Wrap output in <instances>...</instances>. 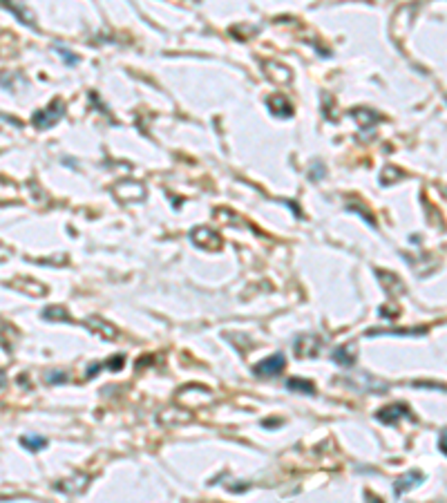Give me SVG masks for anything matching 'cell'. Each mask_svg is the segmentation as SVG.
<instances>
[{"label":"cell","mask_w":447,"mask_h":503,"mask_svg":"<svg viewBox=\"0 0 447 503\" xmlns=\"http://www.w3.org/2000/svg\"><path fill=\"white\" fill-rule=\"evenodd\" d=\"M286 367V360L282 353H273L271 358L262 360L260 365L253 367V373H257V376H278V373L284 371Z\"/></svg>","instance_id":"1"},{"label":"cell","mask_w":447,"mask_h":503,"mask_svg":"<svg viewBox=\"0 0 447 503\" xmlns=\"http://www.w3.org/2000/svg\"><path fill=\"white\" fill-rule=\"evenodd\" d=\"M402 416H412L409 414V407L402 403H394V405H389V407L380 409V412L376 414V418L380 423H385V425H394V423L398 418H402Z\"/></svg>","instance_id":"2"},{"label":"cell","mask_w":447,"mask_h":503,"mask_svg":"<svg viewBox=\"0 0 447 503\" xmlns=\"http://www.w3.org/2000/svg\"><path fill=\"white\" fill-rule=\"evenodd\" d=\"M422 476L420 472H416V470H412V472H407L405 476H400L398 481L394 483V494L396 496H400L402 492H407V490H412V488H416L418 483H422Z\"/></svg>","instance_id":"3"},{"label":"cell","mask_w":447,"mask_h":503,"mask_svg":"<svg viewBox=\"0 0 447 503\" xmlns=\"http://www.w3.org/2000/svg\"><path fill=\"white\" fill-rule=\"evenodd\" d=\"M60 114H63V103L56 101L50 110H45V112H38V114H36V116H34V123L38 125V128H50Z\"/></svg>","instance_id":"4"},{"label":"cell","mask_w":447,"mask_h":503,"mask_svg":"<svg viewBox=\"0 0 447 503\" xmlns=\"http://www.w3.org/2000/svg\"><path fill=\"white\" fill-rule=\"evenodd\" d=\"M20 443L27 447V450H32V452H38V450H42V447L47 445V438H42V436H36V434H27V436H23L20 438Z\"/></svg>","instance_id":"5"},{"label":"cell","mask_w":447,"mask_h":503,"mask_svg":"<svg viewBox=\"0 0 447 503\" xmlns=\"http://www.w3.org/2000/svg\"><path fill=\"white\" fill-rule=\"evenodd\" d=\"M333 360L338 365H345V367H349V365H353V353L349 351V347H338L333 351Z\"/></svg>","instance_id":"6"},{"label":"cell","mask_w":447,"mask_h":503,"mask_svg":"<svg viewBox=\"0 0 447 503\" xmlns=\"http://www.w3.org/2000/svg\"><path fill=\"white\" fill-rule=\"evenodd\" d=\"M286 387H289V389H295V391H302V394H313V391H315V387H313V385H311V383H307V380H289V383H286Z\"/></svg>","instance_id":"7"},{"label":"cell","mask_w":447,"mask_h":503,"mask_svg":"<svg viewBox=\"0 0 447 503\" xmlns=\"http://www.w3.org/2000/svg\"><path fill=\"white\" fill-rule=\"evenodd\" d=\"M47 383H52V385H56V383H65V371H52V373H47Z\"/></svg>","instance_id":"8"},{"label":"cell","mask_w":447,"mask_h":503,"mask_svg":"<svg viewBox=\"0 0 447 503\" xmlns=\"http://www.w3.org/2000/svg\"><path fill=\"white\" fill-rule=\"evenodd\" d=\"M440 450L445 452V432H440Z\"/></svg>","instance_id":"9"},{"label":"cell","mask_w":447,"mask_h":503,"mask_svg":"<svg viewBox=\"0 0 447 503\" xmlns=\"http://www.w3.org/2000/svg\"><path fill=\"white\" fill-rule=\"evenodd\" d=\"M5 383H7V376H5V373H3V371H0V387H3V385H5Z\"/></svg>","instance_id":"10"}]
</instances>
